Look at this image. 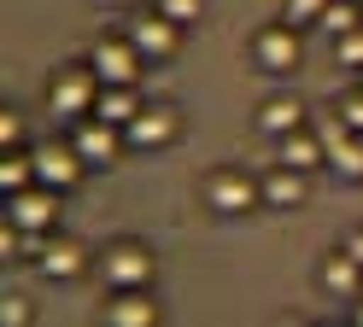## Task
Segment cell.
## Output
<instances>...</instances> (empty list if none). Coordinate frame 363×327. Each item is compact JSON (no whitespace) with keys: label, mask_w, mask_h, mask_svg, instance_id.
I'll return each mask as SVG.
<instances>
[{"label":"cell","mask_w":363,"mask_h":327,"mask_svg":"<svg viewBox=\"0 0 363 327\" xmlns=\"http://www.w3.org/2000/svg\"><path fill=\"white\" fill-rule=\"evenodd\" d=\"M100 100V76H94V64H71V70H59L53 88H48V105L59 123H82L88 111H94Z\"/></svg>","instance_id":"cell-1"},{"label":"cell","mask_w":363,"mask_h":327,"mask_svg":"<svg viewBox=\"0 0 363 327\" xmlns=\"http://www.w3.org/2000/svg\"><path fill=\"white\" fill-rule=\"evenodd\" d=\"M6 217L18 228H30V234H48L59 222V187L30 181V187H18V193H6Z\"/></svg>","instance_id":"cell-2"},{"label":"cell","mask_w":363,"mask_h":327,"mask_svg":"<svg viewBox=\"0 0 363 327\" xmlns=\"http://www.w3.org/2000/svg\"><path fill=\"white\" fill-rule=\"evenodd\" d=\"M100 275H106L111 292H123V287H152V251L135 246V240H123V246H111V251L100 257Z\"/></svg>","instance_id":"cell-3"},{"label":"cell","mask_w":363,"mask_h":327,"mask_svg":"<svg viewBox=\"0 0 363 327\" xmlns=\"http://www.w3.org/2000/svg\"><path fill=\"white\" fill-rule=\"evenodd\" d=\"M258 199H264V187L246 176V170H217V176L206 181V205L223 210V217H240V210H252Z\"/></svg>","instance_id":"cell-4"},{"label":"cell","mask_w":363,"mask_h":327,"mask_svg":"<svg viewBox=\"0 0 363 327\" xmlns=\"http://www.w3.org/2000/svg\"><path fill=\"white\" fill-rule=\"evenodd\" d=\"M71 140H77V152L88 158V170H94V164H111V158L123 152V140H129V134H123L118 123H106V117L88 111L82 123H77V134H71Z\"/></svg>","instance_id":"cell-5"},{"label":"cell","mask_w":363,"mask_h":327,"mask_svg":"<svg viewBox=\"0 0 363 327\" xmlns=\"http://www.w3.org/2000/svg\"><path fill=\"white\" fill-rule=\"evenodd\" d=\"M82 170H88V158L77 152V140H65V147H59V140H48V147H35V181L59 187V193H65V187H71V181H77Z\"/></svg>","instance_id":"cell-6"},{"label":"cell","mask_w":363,"mask_h":327,"mask_svg":"<svg viewBox=\"0 0 363 327\" xmlns=\"http://www.w3.org/2000/svg\"><path fill=\"white\" fill-rule=\"evenodd\" d=\"M252 53H258V64L269 70V76L293 70L299 64V23H269V30L252 41Z\"/></svg>","instance_id":"cell-7"},{"label":"cell","mask_w":363,"mask_h":327,"mask_svg":"<svg viewBox=\"0 0 363 327\" xmlns=\"http://www.w3.org/2000/svg\"><path fill=\"white\" fill-rule=\"evenodd\" d=\"M88 64H94L100 82H135V76H141V47H135V41H100Z\"/></svg>","instance_id":"cell-8"},{"label":"cell","mask_w":363,"mask_h":327,"mask_svg":"<svg viewBox=\"0 0 363 327\" xmlns=\"http://www.w3.org/2000/svg\"><path fill=\"white\" fill-rule=\"evenodd\" d=\"M176 35H182V23L164 18V12L135 18V30H129V41L141 47V59H170V53H176Z\"/></svg>","instance_id":"cell-9"},{"label":"cell","mask_w":363,"mask_h":327,"mask_svg":"<svg viewBox=\"0 0 363 327\" xmlns=\"http://www.w3.org/2000/svg\"><path fill=\"white\" fill-rule=\"evenodd\" d=\"M94 117H106V123L129 129L135 117H141V93H135V82H100V100H94Z\"/></svg>","instance_id":"cell-10"},{"label":"cell","mask_w":363,"mask_h":327,"mask_svg":"<svg viewBox=\"0 0 363 327\" xmlns=\"http://www.w3.org/2000/svg\"><path fill=\"white\" fill-rule=\"evenodd\" d=\"M123 134H129V147H164V140H176V111L170 105H141V117Z\"/></svg>","instance_id":"cell-11"},{"label":"cell","mask_w":363,"mask_h":327,"mask_svg":"<svg viewBox=\"0 0 363 327\" xmlns=\"http://www.w3.org/2000/svg\"><path fill=\"white\" fill-rule=\"evenodd\" d=\"M152 316H158V310H152L147 287H123L118 298L106 304V321H111V327H152Z\"/></svg>","instance_id":"cell-12"},{"label":"cell","mask_w":363,"mask_h":327,"mask_svg":"<svg viewBox=\"0 0 363 327\" xmlns=\"http://www.w3.org/2000/svg\"><path fill=\"white\" fill-rule=\"evenodd\" d=\"M281 164H287V170H323V164H328L323 134H311V129H293V134H281Z\"/></svg>","instance_id":"cell-13"},{"label":"cell","mask_w":363,"mask_h":327,"mask_svg":"<svg viewBox=\"0 0 363 327\" xmlns=\"http://www.w3.org/2000/svg\"><path fill=\"white\" fill-rule=\"evenodd\" d=\"M258 123L281 140V134H293V129H305V105H299V100H287V93H276V100H264Z\"/></svg>","instance_id":"cell-14"},{"label":"cell","mask_w":363,"mask_h":327,"mask_svg":"<svg viewBox=\"0 0 363 327\" xmlns=\"http://www.w3.org/2000/svg\"><path fill=\"white\" fill-rule=\"evenodd\" d=\"M41 275H53V280H71V275H82V246L77 240H53V246H41Z\"/></svg>","instance_id":"cell-15"},{"label":"cell","mask_w":363,"mask_h":327,"mask_svg":"<svg viewBox=\"0 0 363 327\" xmlns=\"http://www.w3.org/2000/svg\"><path fill=\"white\" fill-rule=\"evenodd\" d=\"M323 287H328V292H340V298H352V292L363 287V263H357L352 251H334L328 263H323Z\"/></svg>","instance_id":"cell-16"},{"label":"cell","mask_w":363,"mask_h":327,"mask_svg":"<svg viewBox=\"0 0 363 327\" xmlns=\"http://www.w3.org/2000/svg\"><path fill=\"white\" fill-rule=\"evenodd\" d=\"M305 199V170H269L264 176V205H299Z\"/></svg>","instance_id":"cell-17"},{"label":"cell","mask_w":363,"mask_h":327,"mask_svg":"<svg viewBox=\"0 0 363 327\" xmlns=\"http://www.w3.org/2000/svg\"><path fill=\"white\" fill-rule=\"evenodd\" d=\"M328 170H340L346 181H363V134H346L340 147L328 152Z\"/></svg>","instance_id":"cell-18"},{"label":"cell","mask_w":363,"mask_h":327,"mask_svg":"<svg viewBox=\"0 0 363 327\" xmlns=\"http://www.w3.org/2000/svg\"><path fill=\"white\" fill-rule=\"evenodd\" d=\"M35 181V152H12L6 147V164H0V187L6 193H18V187H30Z\"/></svg>","instance_id":"cell-19"},{"label":"cell","mask_w":363,"mask_h":327,"mask_svg":"<svg viewBox=\"0 0 363 327\" xmlns=\"http://www.w3.org/2000/svg\"><path fill=\"white\" fill-rule=\"evenodd\" d=\"M357 23H363V0H328V12H323V30L346 35V30H357Z\"/></svg>","instance_id":"cell-20"},{"label":"cell","mask_w":363,"mask_h":327,"mask_svg":"<svg viewBox=\"0 0 363 327\" xmlns=\"http://www.w3.org/2000/svg\"><path fill=\"white\" fill-rule=\"evenodd\" d=\"M328 0H287V23H323Z\"/></svg>","instance_id":"cell-21"},{"label":"cell","mask_w":363,"mask_h":327,"mask_svg":"<svg viewBox=\"0 0 363 327\" xmlns=\"http://www.w3.org/2000/svg\"><path fill=\"white\" fill-rule=\"evenodd\" d=\"M340 64L363 70V23H357V30H346V35H340Z\"/></svg>","instance_id":"cell-22"},{"label":"cell","mask_w":363,"mask_h":327,"mask_svg":"<svg viewBox=\"0 0 363 327\" xmlns=\"http://www.w3.org/2000/svg\"><path fill=\"white\" fill-rule=\"evenodd\" d=\"M158 12H164V18H176V23H194V18H199V0H164Z\"/></svg>","instance_id":"cell-23"},{"label":"cell","mask_w":363,"mask_h":327,"mask_svg":"<svg viewBox=\"0 0 363 327\" xmlns=\"http://www.w3.org/2000/svg\"><path fill=\"white\" fill-rule=\"evenodd\" d=\"M334 111H340V117H346V123H352V129L363 134V93H346V100H340Z\"/></svg>","instance_id":"cell-24"},{"label":"cell","mask_w":363,"mask_h":327,"mask_svg":"<svg viewBox=\"0 0 363 327\" xmlns=\"http://www.w3.org/2000/svg\"><path fill=\"white\" fill-rule=\"evenodd\" d=\"M0 321H6V327H24V321H30V304H24V298H6V304H0Z\"/></svg>","instance_id":"cell-25"},{"label":"cell","mask_w":363,"mask_h":327,"mask_svg":"<svg viewBox=\"0 0 363 327\" xmlns=\"http://www.w3.org/2000/svg\"><path fill=\"white\" fill-rule=\"evenodd\" d=\"M18 134H24V123H18V111H0V147H18Z\"/></svg>","instance_id":"cell-26"},{"label":"cell","mask_w":363,"mask_h":327,"mask_svg":"<svg viewBox=\"0 0 363 327\" xmlns=\"http://www.w3.org/2000/svg\"><path fill=\"white\" fill-rule=\"evenodd\" d=\"M340 251H352V257H357V263H363V234H352V240H346V246H340Z\"/></svg>","instance_id":"cell-27"},{"label":"cell","mask_w":363,"mask_h":327,"mask_svg":"<svg viewBox=\"0 0 363 327\" xmlns=\"http://www.w3.org/2000/svg\"><path fill=\"white\" fill-rule=\"evenodd\" d=\"M100 6H129V0H100Z\"/></svg>","instance_id":"cell-28"},{"label":"cell","mask_w":363,"mask_h":327,"mask_svg":"<svg viewBox=\"0 0 363 327\" xmlns=\"http://www.w3.org/2000/svg\"><path fill=\"white\" fill-rule=\"evenodd\" d=\"M357 321H363V310H357Z\"/></svg>","instance_id":"cell-29"}]
</instances>
